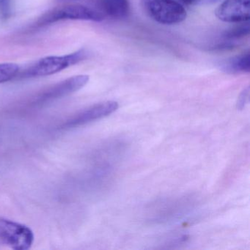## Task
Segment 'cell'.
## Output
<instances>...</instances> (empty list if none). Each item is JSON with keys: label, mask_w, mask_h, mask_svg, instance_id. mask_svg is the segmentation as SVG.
<instances>
[{"label": "cell", "mask_w": 250, "mask_h": 250, "mask_svg": "<svg viewBox=\"0 0 250 250\" xmlns=\"http://www.w3.org/2000/svg\"><path fill=\"white\" fill-rule=\"evenodd\" d=\"M20 71V67L17 64L0 63V84L16 78Z\"/></svg>", "instance_id": "cell-10"}, {"label": "cell", "mask_w": 250, "mask_h": 250, "mask_svg": "<svg viewBox=\"0 0 250 250\" xmlns=\"http://www.w3.org/2000/svg\"><path fill=\"white\" fill-rule=\"evenodd\" d=\"M90 80L87 75H78L70 77L57 83L38 95L35 99L36 104H42L72 94L84 87Z\"/></svg>", "instance_id": "cell-5"}, {"label": "cell", "mask_w": 250, "mask_h": 250, "mask_svg": "<svg viewBox=\"0 0 250 250\" xmlns=\"http://www.w3.org/2000/svg\"><path fill=\"white\" fill-rule=\"evenodd\" d=\"M222 69L225 72L230 73V74L250 72V52H246V53L241 54V55L231 58L230 60L224 63Z\"/></svg>", "instance_id": "cell-9"}, {"label": "cell", "mask_w": 250, "mask_h": 250, "mask_svg": "<svg viewBox=\"0 0 250 250\" xmlns=\"http://www.w3.org/2000/svg\"><path fill=\"white\" fill-rule=\"evenodd\" d=\"M249 97H250V87H247L243 90L240 95L237 102V108L240 110L245 107L246 104L248 103Z\"/></svg>", "instance_id": "cell-12"}, {"label": "cell", "mask_w": 250, "mask_h": 250, "mask_svg": "<svg viewBox=\"0 0 250 250\" xmlns=\"http://www.w3.org/2000/svg\"><path fill=\"white\" fill-rule=\"evenodd\" d=\"M103 21L104 16L99 11L83 5H67L57 7L40 17L36 21L37 27H44L64 21Z\"/></svg>", "instance_id": "cell-2"}, {"label": "cell", "mask_w": 250, "mask_h": 250, "mask_svg": "<svg viewBox=\"0 0 250 250\" xmlns=\"http://www.w3.org/2000/svg\"><path fill=\"white\" fill-rule=\"evenodd\" d=\"M0 241L15 250H29L34 241V234L28 227L0 217Z\"/></svg>", "instance_id": "cell-4"}, {"label": "cell", "mask_w": 250, "mask_h": 250, "mask_svg": "<svg viewBox=\"0 0 250 250\" xmlns=\"http://www.w3.org/2000/svg\"><path fill=\"white\" fill-rule=\"evenodd\" d=\"M150 18L162 24H178L187 18V11L182 4L175 0H142Z\"/></svg>", "instance_id": "cell-3"}, {"label": "cell", "mask_w": 250, "mask_h": 250, "mask_svg": "<svg viewBox=\"0 0 250 250\" xmlns=\"http://www.w3.org/2000/svg\"><path fill=\"white\" fill-rule=\"evenodd\" d=\"M215 14L219 20L225 22H247L250 18V0H225Z\"/></svg>", "instance_id": "cell-7"}, {"label": "cell", "mask_w": 250, "mask_h": 250, "mask_svg": "<svg viewBox=\"0 0 250 250\" xmlns=\"http://www.w3.org/2000/svg\"><path fill=\"white\" fill-rule=\"evenodd\" d=\"M99 2L102 11L112 18L124 19L129 14L128 0H99Z\"/></svg>", "instance_id": "cell-8"}, {"label": "cell", "mask_w": 250, "mask_h": 250, "mask_svg": "<svg viewBox=\"0 0 250 250\" xmlns=\"http://www.w3.org/2000/svg\"><path fill=\"white\" fill-rule=\"evenodd\" d=\"M87 53L84 49L62 56H50L42 58L30 65L17 77L28 79L43 77L61 72L72 65L78 64L87 58Z\"/></svg>", "instance_id": "cell-1"}, {"label": "cell", "mask_w": 250, "mask_h": 250, "mask_svg": "<svg viewBox=\"0 0 250 250\" xmlns=\"http://www.w3.org/2000/svg\"><path fill=\"white\" fill-rule=\"evenodd\" d=\"M118 106L119 105L118 102L114 101L96 104L76 114L62 125V128H76L93 121L102 119L115 112L118 109Z\"/></svg>", "instance_id": "cell-6"}, {"label": "cell", "mask_w": 250, "mask_h": 250, "mask_svg": "<svg viewBox=\"0 0 250 250\" xmlns=\"http://www.w3.org/2000/svg\"><path fill=\"white\" fill-rule=\"evenodd\" d=\"M249 33H250V26H249L248 23H247V24L234 27V28L225 32L224 37L227 39L233 40V39L245 37L246 36H248Z\"/></svg>", "instance_id": "cell-11"}, {"label": "cell", "mask_w": 250, "mask_h": 250, "mask_svg": "<svg viewBox=\"0 0 250 250\" xmlns=\"http://www.w3.org/2000/svg\"><path fill=\"white\" fill-rule=\"evenodd\" d=\"M180 3L184 4V5H191L194 2H197V0H178Z\"/></svg>", "instance_id": "cell-13"}]
</instances>
